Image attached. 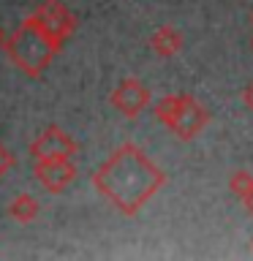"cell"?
<instances>
[{
    "label": "cell",
    "mask_w": 253,
    "mask_h": 261,
    "mask_svg": "<svg viewBox=\"0 0 253 261\" xmlns=\"http://www.w3.org/2000/svg\"><path fill=\"white\" fill-rule=\"evenodd\" d=\"M93 185L114 210L136 215L166 185V171L142 147L125 142L93 171Z\"/></svg>",
    "instance_id": "6da1fadb"
},
{
    "label": "cell",
    "mask_w": 253,
    "mask_h": 261,
    "mask_svg": "<svg viewBox=\"0 0 253 261\" xmlns=\"http://www.w3.org/2000/svg\"><path fill=\"white\" fill-rule=\"evenodd\" d=\"M6 55L24 76L38 79L44 68H49V63L55 60V55L63 49L60 41L52 38L44 24L38 22L36 14H30L28 19H22V24L16 28L11 36L6 38Z\"/></svg>",
    "instance_id": "7a4b0ae2"
},
{
    "label": "cell",
    "mask_w": 253,
    "mask_h": 261,
    "mask_svg": "<svg viewBox=\"0 0 253 261\" xmlns=\"http://www.w3.org/2000/svg\"><path fill=\"white\" fill-rule=\"evenodd\" d=\"M153 114L161 125H166L171 134L180 139V142H193L210 122V112L188 93L163 95L161 101L153 106Z\"/></svg>",
    "instance_id": "3957f363"
},
{
    "label": "cell",
    "mask_w": 253,
    "mask_h": 261,
    "mask_svg": "<svg viewBox=\"0 0 253 261\" xmlns=\"http://www.w3.org/2000/svg\"><path fill=\"white\" fill-rule=\"evenodd\" d=\"M150 101H153L150 87H147L142 79H136V76L122 79L120 85L112 90V95H109V103L122 114V117H128V120L139 117V114L150 106Z\"/></svg>",
    "instance_id": "277c9868"
},
{
    "label": "cell",
    "mask_w": 253,
    "mask_h": 261,
    "mask_svg": "<svg viewBox=\"0 0 253 261\" xmlns=\"http://www.w3.org/2000/svg\"><path fill=\"white\" fill-rule=\"evenodd\" d=\"M77 142L65 134L60 125H49L30 142V155L33 161L38 158H73L77 155Z\"/></svg>",
    "instance_id": "5b68a950"
},
{
    "label": "cell",
    "mask_w": 253,
    "mask_h": 261,
    "mask_svg": "<svg viewBox=\"0 0 253 261\" xmlns=\"http://www.w3.org/2000/svg\"><path fill=\"white\" fill-rule=\"evenodd\" d=\"M33 174L49 193H63L77 179V166L71 158H38L33 163Z\"/></svg>",
    "instance_id": "8992f818"
},
{
    "label": "cell",
    "mask_w": 253,
    "mask_h": 261,
    "mask_svg": "<svg viewBox=\"0 0 253 261\" xmlns=\"http://www.w3.org/2000/svg\"><path fill=\"white\" fill-rule=\"evenodd\" d=\"M33 14L38 16V22L44 24V28L52 33V38L60 41V44H65V41L73 36V30H77V16H73L68 11V6L60 3V0H44Z\"/></svg>",
    "instance_id": "52a82bcc"
},
{
    "label": "cell",
    "mask_w": 253,
    "mask_h": 261,
    "mask_svg": "<svg viewBox=\"0 0 253 261\" xmlns=\"http://www.w3.org/2000/svg\"><path fill=\"white\" fill-rule=\"evenodd\" d=\"M183 44H185V38H183V33H180L174 24H161V28L150 36V49L158 57H174V55H180Z\"/></svg>",
    "instance_id": "ba28073f"
},
{
    "label": "cell",
    "mask_w": 253,
    "mask_h": 261,
    "mask_svg": "<svg viewBox=\"0 0 253 261\" xmlns=\"http://www.w3.org/2000/svg\"><path fill=\"white\" fill-rule=\"evenodd\" d=\"M38 212H41V204L33 199L30 193H19L11 204H8V215L14 220H19V223H33V220L38 218Z\"/></svg>",
    "instance_id": "9c48e42d"
},
{
    "label": "cell",
    "mask_w": 253,
    "mask_h": 261,
    "mask_svg": "<svg viewBox=\"0 0 253 261\" xmlns=\"http://www.w3.org/2000/svg\"><path fill=\"white\" fill-rule=\"evenodd\" d=\"M229 191L242 201L248 193H253V174H250V171H245V169L232 171V177H229Z\"/></svg>",
    "instance_id": "30bf717a"
},
{
    "label": "cell",
    "mask_w": 253,
    "mask_h": 261,
    "mask_svg": "<svg viewBox=\"0 0 253 261\" xmlns=\"http://www.w3.org/2000/svg\"><path fill=\"white\" fill-rule=\"evenodd\" d=\"M14 163H16V158L11 155V150H8V147H6L3 142H0V179H3V177L8 174V171L14 169Z\"/></svg>",
    "instance_id": "8fae6325"
},
{
    "label": "cell",
    "mask_w": 253,
    "mask_h": 261,
    "mask_svg": "<svg viewBox=\"0 0 253 261\" xmlns=\"http://www.w3.org/2000/svg\"><path fill=\"white\" fill-rule=\"evenodd\" d=\"M242 103L253 112V82H248V85H245V90H242Z\"/></svg>",
    "instance_id": "7c38bea8"
},
{
    "label": "cell",
    "mask_w": 253,
    "mask_h": 261,
    "mask_svg": "<svg viewBox=\"0 0 253 261\" xmlns=\"http://www.w3.org/2000/svg\"><path fill=\"white\" fill-rule=\"evenodd\" d=\"M242 207H245V212H248V215H253V193H248L242 199Z\"/></svg>",
    "instance_id": "4fadbf2b"
},
{
    "label": "cell",
    "mask_w": 253,
    "mask_h": 261,
    "mask_svg": "<svg viewBox=\"0 0 253 261\" xmlns=\"http://www.w3.org/2000/svg\"><path fill=\"white\" fill-rule=\"evenodd\" d=\"M6 38H8V36H6V30H3V24H0V46H3V44H6Z\"/></svg>",
    "instance_id": "5bb4252c"
},
{
    "label": "cell",
    "mask_w": 253,
    "mask_h": 261,
    "mask_svg": "<svg viewBox=\"0 0 253 261\" xmlns=\"http://www.w3.org/2000/svg\"><path fill=\"white\" fill-rule=\"evenodd\" d=\"M250 24H253V11H250Z\"/></svg>",
    "instance_id": "9a60e30c"
},
{
    "label": "cell",
    "mask_w": 253,
    "mask_h": 261,
    "mask_svg": "<svg viewBox=\"0 0 253 261\" xmlns=\"http://www.w3.org/2000/svg\"><path fill=\"white\" fill-rule=\"evenodd\" d=\"M250 44H253V41H250Z\"/></svg>",
    "instance_id": "2e32d148"
},
{
    "label": "cell",
    "mask_w": 253,
    "mask_h": 261,
    "mask_svg": "<svg viewBox=\"0 0 253 261\" xmlns=\"http://www.w3.org/2000/svg\"><path fill=\"white\" fill-rule=\"evenodd\" d=\"M250 245H253V242H250Z\"/></svg>",
    "instance_id": "e0dca14e"
}]
</instances>
